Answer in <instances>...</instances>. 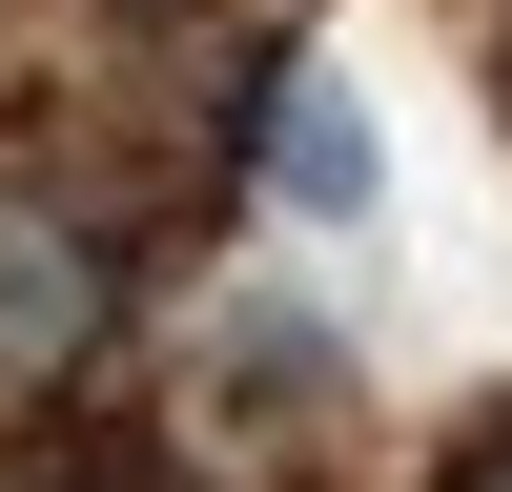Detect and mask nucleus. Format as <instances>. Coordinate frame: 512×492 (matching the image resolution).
I'll return each instance as SVG.
<instances>
[{
	"mask_svg": "<svg viewBox=\"0 0 512 492\" xmlns=\"http://www.w3.org/2000/svg\"><path fill=\"white\" fill-rule=\"evenodd\" d=\"M103 328H123L103 226H82V205H41V185H0V390H62Z\"/></svg>",
	"mask_w": 512,
	"mask_h": 492,
	"instance_id": "nucleus-1",
	"label": "nucleus"
},
{
	"mask_svg": "<svg viewBox=\"0 0 512 492\" xmlns=\"http://www.w3.org/2000/svg\"><path fill=\"white\" fill-rule=\"evenodd\" d=\"M267 205H287V226H369V205H390V144H369V103L328 62L267 82Z\"/></svg>",
	"mask_w": 512,
	"mask_h": 492,
	"instance_id": "nucleus-2",
	"label": "nucleus"
},
{
	"mask_svg": "<svg viewBox=\"0 0 512 492\" xmlns=\"http://www.w3.org/2000/svg\"><path fill=\"white\" fill-rule=\"evenodd\" d=\"M451 492H512V431H492V451H472V472H451Z\"/></svg>",
	"mask_w": 512,
	"mask_h": 492,
	"instance_id": "nucleus-3",
	"label": "nucleus"
},
{
	"mask_svg": "<svg viewBox=\"0 0 512 492\" xmlns=\"http://www.w3.org/2000/svg\"><path fill=\"white\" fill-rule=\"evenodd\" d=\"M62 492H164V472H62Z\"/></svg>",
	"mask_w": 512,
	"mask_h": 492,
	"instance_id": "nucleus-4",
	"label": "nucleus"
}]
</instances>
